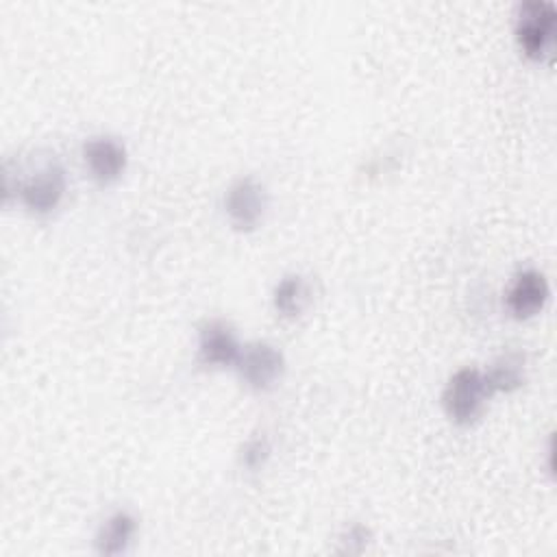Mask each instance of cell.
<instances>
[{"label":"cell","mask_w":557,"mask_h":557,"mask_svg":"<svg viewBox=\"0 0 557 557\" xmlns=\"http://www.w3.org/2000/svg\"><path fill=\"white\" fill-rule=\"evenodd\" d=\"M63 191H65V176L57 163H48L20 187L22 202L37 213H46L54 209Z\"/></svg>","instance_id":"5"},{"label":"cell","mask_w":557,"mask_h":557,"mask_svg":"<svg viewBox=\"0 0 557 557\" xmlns=\"http://www.w3.org/2000/svg\"><path fill=\"white\" fill-rule=\"evenodd\" d=\"M268 453H270L268 440L265 437H255L244 448V463L255 470V468H259L268 459Z\"/></svg>","instance_id":"12"},{"label":"cell","mask_w":557,"mask_h":557,"mask_svg":"<svg viewBox=\"0 0 557 557\" xmlns=\"http://www.w3.org/2000/svg\"><path fill=\"white\" fill-rule=\"evenodd\" d=\"M133 533H135V518L131 513H126V511L113 513L104 522V527L100 529V533L96 537L98 553H102V555H120L122 550H126Z\"/></svg>","instance_id":"9"},{"label":"cell","mask_w":557,"mask_h":557,"mask_svg":"<svg viewBox=\"0 0 557 557\" xmlns=\"http://www.w3.org/2000/svg\"><path fill=\"white\" fill-rule=\"evenodd\" d=\"M237 368L250 387L268 389L283 374V355L270 344H248L244 350H239Z\"/></svg>","instance_id":"3"},{"label":"cell","mask_w":557,"mask_h":557,"mask_svg":"<svg viewBox=\"0 0 557 557\" xmlns=\"http://www.w3.org/2000/svg\"><path fill=\"white\" fill-rule=\"evenodd\" d=\"M305 302H307V287H305V281L300 276H296V274L285 276L276 285V289H274V307L283 315H287V318L298 315L302 311Z\"/></svg>","instance_id":"11"},{"label":"cell","mask_w":557,"mask_h":557,"mask_svg":"<svg viewBox=\"0 0 557 557\" xmlns=\"http://www.w3.org/2000/svg\"><path fill=\"white\" fill-rule=\"evenodd\" d=\"M85 163L100 183L115 181L126 165V150L111 137H94L83 146Z\"/></svg>","instance_id":"6"},{"label":"cell","mask_w":557,"mask_h":557,"mask_svg":"<svg viewBox=\"0 0 557 557\" xmlns=\"http://www.w3.org/2000/svg\"><path fill=\"white\" fill-rule=\"evenodd\" d=\"M490 392H511L524 381V357L520 352H507L498 357L485 372Z\"/></svg>","instance_id":"10"},{"label":"cell","mask_w":557,"mask_h":557,"mask_svg":"<svg viewBox=\"0 0 557 557\" xmlns=\"http://www.w3.org/2000/svg\"><path fill=\"white\" fill-rule=\"evenodd\" d=\"M198 352L205 363L228 366L239 357V342L226 322L211 320L200 329Z\"/></svg>","instance_id":"8"},{"label":"cell","mask_w":557,"mask_h":557,"mask_svg":"<svg viewBox=\"0 0 557 557\" xmlns=\"http://www.w3.org/2000/svg\"><path fill=\"white\" fill-rule=\"evenodd\" d=\"M265 209L263 187L252 178H239L226 194V213L235 228L250 231L259 224Z\"/></svg>","instance_id":"4"},{"label":"cell","mask_w":557,"mask_h":557,"mask_svg":"<svg viewBox=\"0 0 557 557\" xmlns=\"http://www.w3.org/2000/svg\"><path fill=\"white\" fill-rule=\"evenodd\" d=\"M516 37L529 59H544L555 41V7L550 2H524L518 13Z\"/></svg>","instance_id":"2"},{"label":"cell","mask_w":557,"mask_h":557,"mask_svg":"<svg viewBox=\"0 0 557 557\" xmlns=\"http://www.w3.org/2000/svg\"><path fill=\"white\" fill-rule=\"evenodd\" d=\"M366 542H368V531L363 527H352L346 535V550L352 553V544H357V553H359L366 546Z\"/></svg>","instance_id":"13"},{"label":"cell","mask_w":557,"mask_h":557,"mask_svg":"<svg viewBox=\"0 0 557 557\" xmlns=\"http://www.w3.org/2000/svg\"><path fill=\"white\" fill-rule=\"evenodd\" d=\"M490 387L485 381V374H481L474 368H463L455 372L444 389V407L446 413L459 422V424H470L476 420V416L483 409V403L490 396Z\"/></svg>","instance_id":"1"},{"label":"cell","mask_w":557,"mask_h":557,"mask_svg":"<svg viewBox=\"0 0 557 557\" xmlns=\"http://www.w3.org/2000/svg\"><path fill=\"white\" fill-rule=\"evenodd\" d=\"M546 298V278L535 270H524L513 278L507 292V307L516 318H531L544 307Z\"/></svg>","instance_id":"7"}]
</instances>
